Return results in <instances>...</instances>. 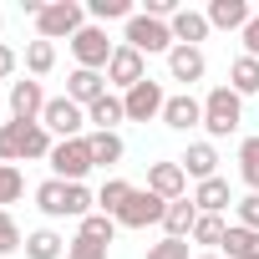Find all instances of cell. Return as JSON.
Listing matches in <instances>:
<instances>
[{
    "label": "cell",
    "instance_id": "obj_1",
    "mask_svg": "<svg viewBox=\"0 0 259 259\" xmlns=\"http://www.w3.org/2000/svg\"><path fill=\"white\" fill-rule=\"evenodd\" d=\"M239 122H244V97L234 87H213L203 97V127H208V138H229L239 133Z\"/></svg>",
    "mask_w": 259,
    "mask_h": 259
},
{
    "label": "cell",
    "instance_id": "obj_2",
    "mask_svg": "<svg viewBox=\"0 0 259 259\" xmlns=\"http://www.w3.org/2000/svg\"><path fill=\"white\" fill-rule=\"evenodd\" d=\"M81 26H87V11L76 6V0H46V11L36 16V36L41 41H61V36L71 41Z\"/></svg>",
    "mask_w": 259,
    "mask_h": 259
},
{
    "label": "cell",
    "instance_id": "obj_3",
    "mask_svg": "<svg viewBox=\"0 0 259 259\" xmlns=\"http://www.w3.org/2000/svg\"><path fill=\"white\" fill-rule=\"evenodd\" d=\"M122 46H133V51H143V56H168L178 41H173V26L168 21H153V16H133L127 21V41Z\"/></svg>",
    "mask_w": 259,
    "mask_h": 259
},
{
    "label": "cell",
    "instance_id": "obj_4",
    "mask_svg": "<svg viewBox=\"0 0 259 259\" xmlns=\"http://www.w3.org/2000/svg\"><path fill=\"white\" fill-rule=\"evenodd\" d=\"M46 163H51V173H56L61 183H81V178L97 168V163H92V148H87V138H66V143H56Z\"/></svg>",
    "mask_w": 259,
    "mask_h": 259
},
{
    "label": "cell",
    "instance_id": "obj_5",
    "mask_svg": "<svg viewBox=\"0 0 259 259\" xmlns=\"http://www.w3.org/2000/svg\"><path fill=\"white\" fill-rule=\"evenodd\" d=\"M41 127H46L56 143H66V138H87V133H81V127H87V107H76L71 97H51L46 112H41Z\"/></svg>",
    "mask_w": 259,
    "mask_h": 259
},
{
    "label": "cell",
    "instance_id": "obj_6",
    "mask_svg": "<svg viewBox=\"0 0 259 259\" xmlns=\"http://www.w3.org/2000/svg\"><path fill=\"white\" fill-rule=\"evenodd\" d=\"M112 51H117V46L107 41L102 26H81V31L71 36V56H76V66H87V71H107Z\"/></svg>",
    "mask_w": 259,
    "mask_h": 259
},
{
    "label": "cell",
    "instance_id": "obj_7",
    "mask_svg": "<svg viewBox=\"0 0 259 259\" xmlns=\"http://www.w3.org/2000/svg\"><path fill=\"white\" fill-rule=\"evenodd\" d=\"M138 81H148V56H143V51H133V46H117V51H112V61H107V87H117V92L127 97Z\"/></svg>",
    "mask_w": 259,
    "mask_h": 259
},
{
    "label": "cell",
    "instance_id": "obj_8",
    "mask_svg": "<svg viewBox=\"0 0 259 259\" xmlns=\"http://www.w3.org/2000/svg\"><path fill=\"white\" fill-rule=\"evenodd\" d=\"M163 213H168V198H158L153 188H133V198L122 203L117 224L122 229H148V224H163Z\"/></svg>",
    "mask_w": 259,
    "mask_h": 259
},
{
    "label": "cell",
    "instance_id": "obj_9",
    "mask_svg": "<svg viewBox=\"0 0 259 259\" xmlns=\"http://www.w3.org/2000/svg\"><path fill=\"white\" fill-rule=\"evenodd\" d=\"M122 107H127V122H153V117H163V107H168V92H163V81H138L133 92L122 97Z\"/></svg>",
    "mask_w": 259,
    "mask_h": 259
},
{
    "label": "cell",
    "instance_id": "obj_10",
    "mask_svg": "<svg viewBox=\"0 0 259 259\" xmlns=\"http://www.w3.org/2000/svg\"><path fill=\"white\" fill-rule=\"evenodd\" d=\"M46 102H51V97L41 92V81H36V76L11 81V122H41Z\"/></svg>",
    "mask_w": 259,
    "mask_h": 259
},
{
    "label": "cell",
    "instance_id": "obj_11",
    "mask_svg": "<svg viewBox=\"0 0 259 259\" xmlns=\"http://www.w3.org/2000/svg\"><path fill=\"white\" fill-rule=\"evenodd\" d=\"M148 188H153L158 198L178 203V198H188V173L178 168V158H173V163H148Z\"/></svg>",
    "mask_w": 259,
    "mask_h": 259
},
{
    "label": "cell",
    "instance_id": "obj_12",
    "mask_svg": "<svg viewBox=\"0 0 259 259\" xmlns=\"http://www.w3.org/2000/svg\"><path fill=\"white\" fill-rule=\"evenodd\" d=\"M163 122L173 127V133H193V127H203V102H198L193 92H178V97H168Z\"/></svg>",
    "mask_w": 259,
    "mask_h": 259
},
{
    "label": "cell",
    "instance_id": "obj_13",
    "mask_svg": "<svg viewBox=\"0 0 259 259\" xmlns=\"http://www.w3.org/2000/svg\"><path fill=\"white\" fill-rule=\"evenodd\" d=\"M203 71H208V61H203L198 46H173V51H168V76H173V81L193 87V81H203Z\"/></svg>",
    "mask_w": 259,
    "mask_h": 259
},
{
    "label": "cell",
    "instance_id": "obj_14",
    "mask_svg": "<svg viewBox=\"0 0 259 259\" xmlns=\"http://www.w3.org/2000/svg\"><path fill=\"white\" fill-rule=\"evenodd\" d=\"M66 97H71L76 107L102 102V97H107V71H87V66H76V71L66 76Z\"/></svg>",
    "mask_w": 259,
    "mask_h": 259
},
{
    "label": "cell",
    "instance_id": "obj_15",
    "mask_svg": "<svg viewBox=\"0 0 259 259\" xmlns=\"http://www.w3.org/2000/svg\"><path fill=\"white\" fill-rule=\"evenodd\" d=\"M178 168L193 183H208V178H219V148L213 143H188V153L178 158Z\"/></svg>",
    "mask_w": 259,
    "mask_h": 259
},
{
    "label": "cell",
    "instance_id": "obj_16",
    "mask_svg": "<svg viewBox=\"0 0 259 259\" xmlns=\"http://www.w3.org/2000/svg\"><path fill=\"white\" fill-rule=\"evenodd\" d=\"M208 26L213 31H244L249 21H254V11H249V0H208Z\"/></svg>",
    "mask_w": 259,
    "mask_h": 259
},
{
    "label": "cell",
    "instance_id": "obj_17",
    "mask_svg": "<svg viewBox=\"0 0 259 259\" xmlns=\"http://www.w3.org/2000/svg\"><path fill=\"white\" fill-rule=\"evenodd\" d=\"M87 122H92V133H117V122H127L122 97H117V92H107L102 102H92V107H87Z\"/></svg>",
    "mask_w": 259,
    "mask_h": 259
},
{
    "label": "cell",
    "instance_id": "obj_18",
    "mask_svg": "<svg viewBox=\"0 0 259 259\" xmlns=\"http://www.w3.org/2000/svg\"><path fill=\"white\" fill-rule=\"evenodd\" d=\"M168 26H173V41H178V46H198V41H203V36L213 31L203 11H178V16L168 21Z\"/></svg>",
    "mask_w": 259,
    "mask_h": 259
},
{
    "label": "cell",
    "instance_id": "obj_19",
    "mask_svg": "<svg viewBox=\"0 0 259 259\" xmlns=\"http://www.w3.org/2000/svg\"><path fill=\"white\" fill-rule=\"evenodd\" d=\"M193 224H198V203H193V198H178V203H168V213H163V229H168V239H193Z\"/></svg>",
    "mask_w": 259,
    "mask_h": 259
},
{
    "label": "cell",
    "instance_id": "obj_20",
    "mask_svg": "<svg viewBox=\"0 0 259 259\" xmlns=\"http://www.w3.org/2000/svg\"><path fill=\"white\" fill-rule=\"evenodd\" d=\"M87 148H92V163H97V168H112V163H122V153H127L122 133H87Z\"/></svg>",
    "mask_w": 259,
    "mask_h": 259
},
{
    "label": "cell",
    "instance_id": "obj_21",
    "mask_svg": "<svg viewBox=\"0 0 259 259\" xmlns=\"http://www.w3.org/2000/svg\"><path fill=\"white\" fill-rule=\"evenodd\" d=\"M51 148H56V138L41 122H21V163L26 158H51Z\"/></svg>",
    "mask_w": 259,
    "mask_h": 259
},
{
    "label": "cell",
    "instance_id": "obj_22",
    "mask_svg": "<svg viewBox=\"0 0 259 259\" xmlns=\"http://www.w3.org/2000/svg\"><path fill=\"white\" fill-rule=\"evenodd\" d=\"M36 208H41L46 219H71V213H66V183H61V178H46V183L36 188Z\"/></svg>",
    "mask_w": 259,
    "mask_h": 259
},
{
    "label": "cell",
    "instance_id": "obj_23",
    "mask_svg": "<svg viewBox=\"0 0 259 259\" xmlns=\"http://www.w3.org/2000/svg\"><path fill=\"white\" fill-rule=\"evenodd\" d=\"M193 203H198V213H224L234 198H229V183L224 178H208V183L193 188Z\"/></svg>",
    "mask_w": 259,
    "mask_h": 259
},
{
    "label": "cell",
    "instance_id": "obj_24",
    "mask_svg": "<svg viewBox=\"0 0 259 259\" xmlns=\"http://www.w3.org/2000/svg\"><path fill=\"white\" fill-rule=\"evenodd\" d=\"M66 254V239L56 234V229H36V234H26V259H61Z\"/></svg>",
    "mask_w": 259,
    "mask_h": 259
},
{
    "label": "cell",
    "instance_id": "obj_25",
    "mask_svg": "<svg viewBox=\"0 0 259 259\" xmlns=\"http://www.w3.org/2000/svg\"><path fill=\"white\" fill-rule=\"evenodd\" d=\"M224 259H259V234L229 224V234H224Z\"/></svg>",
    "mask_w": 259,
    "mask_h": 259
},
{
    "label": "cell",
    "instance_id": "obj_26",
    "mask_svg": "<svg viewBox=\"0 0 259 259\" xmlns=\"http://www.w3.org/2000/svg\"><path fill=\"white\" fill-rule=\"evenodd\" d=\"M224 234H229L224 213H198V224H193V244H203V249L213 254V249H224Z\"/></svg>",
    "mask_w": 259,
    "mask_h": 259
},
{
    "label": "cell",
    "instance_id": "obj_27",
    "mask_svg": "<svg viewBox=\"0 0 259 259\" xmlns=\"http://www.w3.org/2000/svg\"><path fill=\"white\" fill-rule=\"evenodd\" d=\"M229 87H234L239 97H254V92H259V61H254V56H234V66H229Z\"/></svg>",
    "mask_w": 259,
    "mask_h": 259
},
{
    "label": "cell",
    "instance_id": "obj_28",
    "mask_svg": "<svg viewBox=\"0 0 259 259\" xmlns=\"http://www.w3.org/2000/svg\"><path fill=\"white\" fill-rule=\"evenodd\" d=\"M127 198H133V183H122V178H107V183L97 188V213H112V219H117Z\"/></svg>",
    "mask_w": 259,
    "mask_h": 259
},
{
    "label": "cell",
    "instance_id": "obj_29",
    "mask_svg": "<svg viewBox=\"0 0 259 259\" xmlns=\"http://www.w3.org/2000/svg\"><path fill=\"white\" fill-rule=\"evenodd\" d=\"M51 66H56V41H41V36L26 41V71L31 76H46Z\"/></svg>",
    "mask_w": 259,
    "mask_h": 259
},
{
    "label": "cell",
    "instance_id": "obj_30",
    "mask_svg": "<svg viewBox=\"0 0 259 259\" xmlns=\"http://www.w3.org/2000/svg\"><path fill=\"white\" fill-rule=\"evenodd\" d=\"M112 234H117V219L112 213H87L76 224V239H92V244H112Z\"/></svg>",
    "mask_w": 259,
    "mask_h": 259
},
{
    "label": "cell",
    "instance_id": "obj_31",
    "mask_svg": "<svg viewBox=\"0 0 259 259\" xmlns=\"http://www.w3.org/2000/svg\"><path fill=\"white\" fill-rule=\"evenodd\" d=\"M239 178L249 193H259V138H244L239 143Z\"/></svg>",
    "mask_w": 259,
    "mask_h": 259
},
{
    "label": "cell",
    "instance_id": "obj_32",
    "mask_svg": "<svg viewBox=\"0 0 259 259\" xmlns=\"http://www.w3.org/2000/svg\"><path fill=\"white\" fill-rule=\"evenodd\" d=\"M87 16H92V21H133L138 11H133V0H92Z\"/></svg>",
    "mask_w": 259,
    "mask_h": 259
},
{
    "label": "cell",
    "instance_id": "obj_33",
    "mask_svg": "<svg viewBox=\"0 0 259 259\" xmlns=\"http://www.w3.org/2000/svg\"><path fill=\"white\" fill-rule=\"evenodd\" d=\"M66 213H71V219L97 213V193H92L87 183H66Z\"/></svg>",
    "mask_w": 259,
    "mask_h": 259
},
{
    "label": "cell",
    "instance_id": "obj_34",
    "mask_svg": "<svg viewBox=\"0 0 259 259\" xmlns=\"http://www.w3.org/2000/svg\"><path fill=\"white\" fill-rule=\"evenodd\" d=\"M16 249H26V234H21V224L11 219V208H0V259L16 254Z\"/></svg>",
    "mask_w": 259,
    "mask_h": 259
},
{
    "label": "cell",
    "instance_id": "obj_35",
    "mask_svg": "<svg viewBox=\"0 0 259 259\" xmlns=\"http://www.w3.org/2000/svg\"><path fill=\"white\" fill-rule=\"evenodd\" d=\"M26 193V178H21V168L16 163H0V208H6V203H16Z\"/></svg>",
    "mask_w": 259,
    "mask_h": 259
},
{
    "label": "cell",
    "instance_id": "obj_36",
    "mask_svg": "<svg viewBox=\"0 0 259 259\" xmlns=\"http://www.w3.org/2000/svg\"><path fill=\"white\" fill-rule=\"evenodd\" d=\"M0 163H21V122L0 127Z\"/></svg>",
    "mask_w": 259,
    "mask_h": 259
},
{
    "label": "cell",
    "instance_id": "obj_37",
    "mask_svg": "<svg viewBox=\"0 0 259 259\" xmlns=\"http://www.w3.org/2000/svg\"><path fill=\"white\" fill-rule=\"evenodd\" d=\"M148 259H188V239H158V244H148Z\"/></svg>",
    "mask_w": 259,
    "mask_h": 259
},
{
    "label": "cell",
    "instance_id": "obj_38",
    "mask_svg": "<svg viewBox=\"0 0 259 259\" xmlns=\"http://www.w3.org/2000/svg\"><path fill=\"white\" fill-rule=\"evenodd\" d=\"M234 208H239V229H254L259 234V193H244Z\"/></svg>",
    "mask_w": 259,
    "mask_h": 259
},
{
    "label": "cell",
    "instance_id": "obj_39",
    "mask_svg": "<svg viewBox=\"0 0 259 259\" xmlns=\"http://www.w3.org/2000/svg\"><path fill=\"white\" fill-rule=\"evenodd\" d=\"M66 259H107V244H92V239H71V244H66Z\"/></svg>",
    "mask_w": 259,
    "mask_h": 259
},
{
    "label": "cell",
    "instance_id": "obj_40",
    "mask_svg": "<svg viewBox=\"0 0 259 259\" xmlns=\"http://www.w3.org/2000/svg\"><path fill=\"white\" fill-rule=\"evenodd\" d=\"M239 36H244V56H254V61H259V11H254V21H249Z\"/></svg>",
    "mask_w": 259,
    "mask_h": 259
},
{
    "label": "cell",
    "instance_id": "obj_41",
    "mask_svg": "<svg viewBox=\"0 0 259 259\" xmlns=\"http://www.w3.org/2000/svg\"><path fill=\"white\" fill-rule=\"evenodd\" d=\"M16 66H21V56H16L6 41H0V81H6V76H16Z\"/></svg>",
    "mask_w": 259,
    "mask_h": 259
},
{
    "label": "cell",
    "instance_id": "obj_42",
    "mask_svg": "<svg viewBox=\"0 0 259 259\" xmlns=\"http://www.w3.org/2000/svg\"><path fill=\"white\" fill-rule=\"evenodd\" d=\"M198 259H224V254H198Z\"/></svg>",
    "mask_w": 259,
    "mask_h": 259
},
{
    "label": "cell",
    "instance_id": "obj_43",
    "mask_svg": "<svg viewBox=\"0 0 259 259\" xmlns=\"http://www.w3.org/2000/svg\"><path fill=\"white\" fill-rule=\"evenodd\" d=\"M0 21H6V16H0Z\"/></svg>",
    "mask_w": 259,
    "mask_h": 259
}]
</instances>
